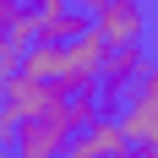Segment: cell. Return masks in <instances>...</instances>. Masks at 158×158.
Here are the masks:
<instances>
[{
    "label": "cell",
    "mask_w": 158,
    "mask_h": 158,
    "mask_svg": "<svg viewBox=\"0 0 158 158\" xmlns=\"http://www.w3.org/2000/svg\"><path fill=\"white\" fill-rule=\"evenodd\" d=\"M6 142H11V136H6V126H0V147H6Z\"/></svg>",
    "instance_id": "obj_15"
},
{
    "label": "cell",
    "mask_w": 158,
    "mask_h": 158,
    "mask_svg": "<svg viewBox=\"0 0 158 158\" xmlns=\"http://www.w3.org/2000/svg\"><path fill=\"white\" fill-rule=\"evenodd\" d=\"M22 71V49H11L6 38H0V93H6V82Z\"/></svg>",
    "instance_id": "obj_11"
},
{
    "label": "cell",
    "mask_w": 158,
    "mask_h": 158,
    "mask_svg": "<svg viewBox=\"0 0 158 158\" xmlns=\"http://www.w3.org/2000/svg\"><path fill=\"white\" fill-rule=\"evenodd\" d=\"M77 33H87V11L60 0V6H38V44H71Z\"/></svg>",
    "instance_id": "obj_7"
},
{
    "label": "cell",
    "mask_w": 158,
    "mask_h": 158,
    "mask_svg": "<svg viewBox=\"0 0 158 158\" xmlns=\"http://www.w3.org/2000/svg\"><path fill=\"white\" fill-rule=\"evenodd\" d=\"M16 6H38V0H16Z\"/></svg>",
    "instance_id": "obj_16"
},
{
    "label": "cell",
    "mask_w": 158,
    "mask_h": 158,
    "mask_svg": "<svg viewBox=\"0 0 158 158\" xmlns=\"http://www.w3.org/2000/svg\"><path fill=\"white\" fill-rule=\"evenodd\" d=\"M136 87H147V93H158V60H147V71H142V82Z\"/></svg>",
    "instance_id": "obj_12"
},
{
    "label": "cell",
    "mask_w": 158,
    "mask_h": 158,
    "mask_svg": "<svg viewBox=\"0 0 158 158\" xmlns=\"http://www.w3.org/2000/svg\"><path fill=\"white\" fill-rule=\"evenodd\" d=\"M71 136H77V126H71L65 104L55 98L44 114H27V120L11 131V153H16V158H60Z\"/></svg>",
    "instance_id": "obj_1"
},
{
    "label": "cell",
    "mask_w": 158,
    "mask_h": 158,
    "mask_svg": "<svg viewBox=\"0 0 158 158\" xmlns=\"http://www.w3.org/2000/svg\"><path fill=\"white\" fill-rule=\"evenodd\" d=\"M104 55H109V44H104V38L93 33V22H87V33H77V38L65 44V71H60V87H98Z\"/></svg>",
    "instance_id": "obj_5"
},
{
    "label": "cell",
    "mask_w": 158,
    "mask_h": 158,
    "mask_svg": "<svg viewBox=\"0 0 158 158\" xmlns=\"http://www.w3.org/2000/svg\"><path fill=\"white\" fill-rule=\"evenodd\" d=\"M11 11H16V0H0V38H6V22H11Z\"/></svg>",
    "instance_id": "obj_13"
},
{
    "label": "cell",
    "mask_w": 158,
    "mask_h": 158,
    "mask_svg": "<svg viewBox=\"0 0 158 158\" xmlns=\"http://www.w3.org/2000/svg\"><path fill=\"white\" fill-rule=\"evenodd\" d=\"M60 104H65V114H71V126H77V131L98 120V93H93V87H65Z\"/></svg>",
    "instance_id": "obj_10"
},
{
    "label": "cell",
    "mask_w": 158,
    "mask_h": 158,
    "mask_svg": "<svg viewBox=\"0 0 158 158\" xmlns=\"http://www.w3.org/2000/svg\"><path fill=\"white\" fill-rule=\"evenodd\" d=\"M0 158H11V153H6V147H0Z\"/></svg>",
    "instance_id": "obj_17"
},
{
    "label": "cell",
    "mask_w": 158,
    "mask_h": 158,
    "mask_svg": "<svg viewBox=\"0 0 158 158\" xmlns=\"http://www.w3.org/2000/svg\"><path fill=\"white\" fill-rule=\"evenodd\" d=\"M77 6H82V11H98V6H109V0H77Z\"/></svg>",
    "instance_id": "obj_14"
},
{
    "label": "cell",
    "mask_w": 158,
    "mask_h": 158,
    "mask_svg": "<svg viewBox=\"0 0 158 158\" xmlns=\"http://www.w3.org/2000/svg\"><path fill=\"white\" fill-rule=\"evenodd\" d=\"M147 60H142V44H120L104 55V71H98V104H120V98H131V87L142 82Z\"/></svg>",
    "instance_id": "obj_4"
},
{
    "label": "cell",
    "mask_w": 158,
    "mask_h": 158,
    "mask_svg": "<svg viewBox=\"0 0 158 158\" xmlns=\"http://www.w3.org/2000/svg\"><path fill=\"white\" fill-rule=\"evenodd\" d=\"M60 93H65L60 82H38V77H22V71H16V77L6 82V93H0V126H6V136H11L27 114H44Z\"/></svg>",
    "instance_id": "obj_2"
},
{
    "label": "cell",
    "mask_w": 158,
    "mask_h": 158,
    "mask_svg": "<svg viewBox=\"0 0 158 158\" xmlns=\"http://www.w3.org/2000/svg\"><path fill=\"white\" fill-rule=\"evenodd\" d=\"M93 33H98L109 49H120V44H142V33H147V6H142V0H109V6H98Z\"/></svg>",
    "instance_id": "obj_3"
},
{
    "label": "cell",
    "mask_w": 158,
    "mask_h": 158,
    "mask_svg": "<svg viewBox=\"0 0 158 158\" xmlns=\"http://www.w3.org/2000/svg\"><path fill=\"white\" fill-rule=\"evenodd\" d=\"M60 71H65V44H33V49H22V77L60 82Z\"/></svg>",
    "instance_id": "obj_8"
},
{
    "label": "cell",
    "mask_w": 158,
    "mask_h": 158,
    "mask_svg": "<svg viewBox=\"0 0 158 158\" xmlns=\"http://www.w3.org/2000/svg\"><path fill=\"white\" fill-rule=\"evenodd\" d=\"M120 131H126L131 147H158V93L131 87L126 109H120Z\"/></svg>",
    "instance_id": "obj_6"
},
{
    "label": "cell",
    "mask_w": 158,
    "mask_h": 158,
    "mask_svg": "<svg viewBox=\"0 0 158 158\" xmlns=\"http://www.w3.org/2000/svg\"><path fill=\"white\" fill-rule=\"evenodd\" d=\"M6 44H11V49H33V44H38V6H16V11H11Z\"/></svg>",
    "instance_id": "obj_9"
}]
</instances>
